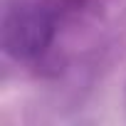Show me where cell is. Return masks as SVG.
Here are the masks:
<instances>
[{"instance_id":"obj_1","label":"cell","mask_w":126,"mask_h":126,"mask_svg":"<svg viewBox=\"0 0 126 126\" xmlns=\"http://www.w3.org/2000/svg\"><path fill=\"white\" fill-rule=\"evenodd\" d=\"M54 35L52 13L42 5H15L5 13L3 20V49L13 59H35L40 57Z\"/></svg>"}]
</instances>
